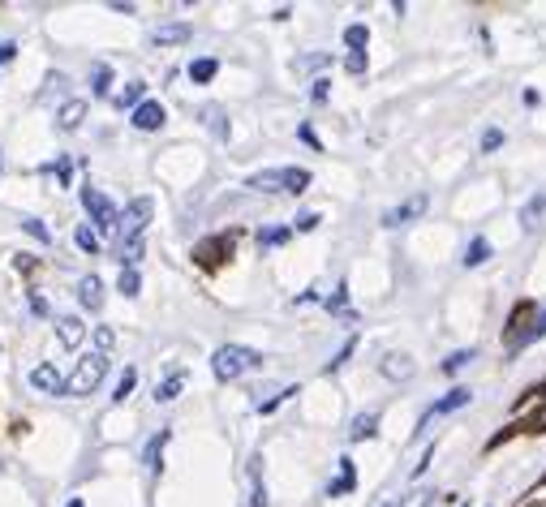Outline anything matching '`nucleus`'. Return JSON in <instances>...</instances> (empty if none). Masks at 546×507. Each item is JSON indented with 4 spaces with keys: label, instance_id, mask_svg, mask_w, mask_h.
<instances>
[{
    "label": "nucleus",
    "instance_id": "9",
    "mask_svg": "<svg viewBox=\"0 0 546 507\" xmlns=\"http://www.w3.org/2000/svg\"><path fill=\"white\" fill-rule=\"evenodd\" d=\"M78 301L86 310L104 306V280H99V275H82V280H78Z\"/></svg>",
    "mask_w": 546,
    "mask_h": 507
},
{
    "label": "nucleus",
    "instance_id": "44",
    "mask_svg": "<svg viewBox=\"0 0 546 507\" xmlns=\"http://www.w3.org/2000/svg\"><path fill=\"white\" fill-rule=\"evenodd\" d=\"M534 430H546V409H542V413L534 417Z\"/></svg>",
    "mask_w": 546,
    "mask_h": 507
},
{
    "label": "nucleus",
    "instance_id": "31",
    "mask_svg": "<svg viewBox=\"0 0 546 507\" xmlns=\"http://www.w3.org/2000/svg\"><path fill=\"white\" fill-rule=\"evenodd\" d=\"M134 383H138V370H125V374H121V383H117V391H112V400L121 404V400L129 396V391H134Z\"/></svg>",
    "mask_w": 546,
    "mask_h": 507
},
{
    "label": "nucleus",
    "instance_id": "28",
    "mask_svg": "<svg viewBox=\"0 0 546 507\" xmlns=\"http://www.w3.org/2000/svg\"><path fill=\"white\" fill-rule=\"evenodd\" d=\"M203 117H207V125H211L215 138H228V125H224V112H220V108H203Z\"/></svg>",
    "mask_w": 546,
    "mask_h": 507
},
{
    "label": "nucleus",
    "instance_id": "6",
    "mask_svg": "<svg viewBox=\"0 0 546 507\" xmlns=\"http://www.w3.org/2000/svg\"><path fill=\"white\" fill-rule=\"evenodd\" d=\"M469 400H473V391H469V387H452L448 396L435 400V404H430V409H426V417H422V430H426V422H435V417H448V413H456V409H465Z\"/></svg>",
    "mask_w": 546,
    "mask_h": 507
},
{
    "label": "nucleus",
    "instance_id": "34",
    "mask_svg": "<svg viewBox=\"0 0 546 507\" xmlns=\"http://www.w3.org/2000/svg\"><path fill=\"white\" fill-rule=\"evenodd\" d=\"M22 228H26V233H31L39 245H48V241H52V233H48V228H43L39 220H22Z\"/></svg>",
    "mask_w": 546,
    "mask_h": 507
},
{
    "label": "nucleus",
    "instance_id": "47",
    "mask_svg": "<svg viewBox=\"0 0 546 507\" xmlns=\"http://www.w3.org/2000/svg\"><path fill=\"white\" fill-rule=\"evenodd\" d=\"M0 164H5V159H0Z\"/></svg>",
    "mask_w": 546,
    "mask_h": 507
},
{
    "label": "nucleus",
    "instance_id": "1",
    "mask_svg": "<svg viewBox=\"0 0 546 507\" xmlns=\"http://www.w3.org/2000/svg\"><path fill=\"white\" fill-rule=\"evenodd\" d=\"M263 366V357H258L254 349H246V344H220V349L211 353V370H215V379L220 383H233L241 379V374H250Z\"/></svg>",
    "mask_w": 546,
    "mask_h": 507
},
{
    "label": "nucleus",
    "instance_id": "12",
    "mask_svg": "<svg viewBox=\"0 0 546 507\" xmlns=\"http://www.w3.org/2000/svg\"><path fill=\"white\" fill-rule=\"evenodd\" d=\"M534 340H546V310L534 318V327H525V331H516L512 336V353H521L525 344H534Z\"/></svg>",
    "mask_w": 546,
    "mask_h": 507
},
{
    "label": "nucleus",
    "instance_id": "7",
    "mask_svg": "<svg viewBox=\"0 0 546 507\" xmlns=\"http://www.w3.org/2000/svg\"><path fill=\"white\" fill-rule=\"evenodd\" d=\"M31 387L43 391V396H61L65 379H61V370H56V366H35L31 370Z\"/></svg>",
    "mask_w": 546,
    "mask_h": 507
},
{
    "label": "nucleus",
    "instance_id": "35",
    "mask_svg": "<svg viewBox=\"0 0 546 507\" xmlns=\"http://www.w3.org/2000/svg\"><path fill=\"white\" fill-rule=\"evenodd\" d=\"M250 477H254V499H250V507H267V486H263V477H258V469H250Z\"/></svg>",
    "mask_w": 546,
    "mask_h": 507
},
{
    "label": "nucleus",
    "instance_id": "46",
    "mask_svg": "<svg viewBox=\"0 0 546 507\" xmlns=\"http://www.w3.org/2000/svg\"><path fill=\"white\" fill-rule=\"evenodd\" d=\"M538 400H546V387H542V396H538Z\"/></svg>",
    "mask_w": 546,
    "mask_h": 507
},
{
    "label": "nucleus",
    "instance_id": "37",
    "mask_svg": "<svg viewBox=\"0 0 546 507\" xmlns=\"http://www.w3.org/2000/svg\"><path fill=\"white\" fill-rule=\"evenodd\" d=\"M344 69H349V74H366V52H349Z\"/></svg>",
    "mask_w": 546,
    "mask_h": 507
},
{
    "label": "nucleus",
    "instance_id": "33",
    "mask_svg": "<svg viewBox=\"0 0 546 507\" xmlns=\"http://www.w3.org/2000/svg\"><path fill=\"white\" fill-rule=\"evenodd\" d=\"M108 86H112V69L95 65V95H108Z\"/></svg>",
    "mask_w": 546,
    "mask_h": 507
},
{
    "label": "nucleus",
    "instance_id": "14",
    "mask_svg": "<svg viewBox=\"0 0 546 507\" xmlns=\"http://www.w3.org/2000/svg\"><path fill=\"white\" fill-rule=\"evenodd\" d=\"M383 374H387V379H409V374H413V361H409L405 353H387V357H383Z\"/></svg>",
    "mask_w": 546,
    "mask_h": 507
},
{
    "label": "nucleus",
    "instance_id": "23",
    "mask_svg": "<svg viewBox=\"0 0 546 507\" xmlns=\"http://www.w3.org/2000/svg\"><path fill=\"white\" fill-rule=\"evenodd\" d=\"M117 288L125 297H138V288H142V280H138V271L134 267H121V280H117Z\"/></svg>",
    "mask_w": 546,
    "mask_h": 507
},
{
    "label": "nucleus",
    "instance_id": "18",
    "mask_svg": "<svg viewBox=\"0 0 546 507\" xmlns=\"http://www.w3.org/2000/svg\"><path fill=\"white\" fill-rule=\"evenodd\" d=\"M486 258H491V241H486V237H473L469 250H465V267H482Z\"/></svg>",
    "mask_w": 546,
    "mask_h": 507
},
{
    "label": "nucleus",
    "instance_id": "8",
    "mask_svg": "<svg viewBox=\"0 0 546 507\" xmlns=\"http://www.w3.org/2000/svg\"><path fill=\"white\" fill-rule=\"evenodd\" d=\"M160 125H164V108L155 104V99H142V104L134 108V129H142V134H155Z\"/></svg>",
    "mask_w": 546,
    "mask_h": 507
},
{
    "label": "nucleus",
    "instance_id": "45",
    "mask_svg": "<svg viewBox=\"0 0 546 507\" xmlns=\"http://www.w3.org/2000/svg\"><path fill=\"white\" fill-rule=\"evenodd\" d=\"M69 507H82V499H69Z\"/></svg>",
    "mask_w": 546,
    "mask_h": 507
},
{
    "label": "nucleus",
    "instance_id": "13",
    "mask_svg": "<svg viewBox=\"0 0 546 507\" xmlns=\"http://www.w3.org/2000/svg\"><path fill=\"white\" fill-rule=\"evenodd\" d=\"M190 35H194L190 22H168V26H160V31H155L151 39H155V43H185Z\"/></svg>",
    "mask_w": 546,
    "mask_h": 507
},
{
    "label": "nucleus",
    "instance_id": "36",
    "mask_svg": "<svg viewBox=\"0 0 546 507\" xmlns=\"http://www.w3.org/2000/svg\"><path fill=\"white\" fill-rule=\"evenodd\" d=\"M504 147V134H499V129H486L482 134V151H499Z\"/></svg>",
    "mask_w": 546,
    "mask_h": 507
},
{
    "label": "nucleus",
    "instance_id": "29",
    "mask_svg": "<svg viewBox=\"0 0 546 507\" xmlns=\"http://www.w3.org/2000/svg\"><path fill=\"white\" fill-rule=\"evenodd\" d=\"M289 233H293V228H267V233H258V245H263V250H271V245L289 241Z\"/></svg>",
    "mask_w": 546,
    "mask_h": 507
},
{
    "label": "nucleus",
    "instance_id": "15",
    "mask_svg": "<svg viewBox=\"0 0 546 507\" xmlns=\"http://www.w3.org/2000/svg\"><path fill=\"white\" fill-rule=\"evenodd\" d=\"M181 387H185V370H172V374H168V379H164L160 387H155V400H160V404H168V400H177V396H181Z\"/></svg>",
    "mask_w": 546,
    "mask_h": 507
},
{
    "label": "nucleus",
    "instance_id": "17",
    "mask_svg": "<svg viewBox=\"0 0 546 507\" xmlns=\"http://www.w3.org/2000/svg\"><path fill=\"white\" fill-rule=\"evenodd\" d=\"M375 426H379V413H362L353 422V430H349V439L353 443H362V439H375Z\"/></svg>",
    "mask_w": 546,
    "mask_h": 507
},
{
    "label": "nucleus",
    "instance_id": "19",
    "mask_svg": "<svg viewBox=\"0 0 546 507\" xmlns=\"http://www.w3.org/2000/svg\"><path fill=\"white\" fill-rule=\"evenodd\" d=\"M82 117H86V104H82V99H69V104L61 108V117H56V121H61V129H78Z\"/></svg>",
    "mask_w": 546,
    "mask_h": 507
},
{
    "label": "nucleus",
    "instance_id": "20",
    "mask_svg": "<svg viewBox=\"0 0 546 507\" xmlns=\"http://www.w3.org/2000/svg\"><path fill=\"white\" fill-rule=\"evenodd\" d=\"M349 490H353V460H340V477L327 486V495L336 499V495H349Z\"/></svg>",
    "mask_w": 546,
    "mask_h": 507
},
{
    "label": "nucleus",
    "instance_id": "26",
    "mask_svg": "<svg viewBox=\"0 0 546 507\" xmlns=\"http://www.w3.org/2000/svg\"><path fill=\"white\" fill-rule=\"evenodd\" d=\"M542 211H546V198H542V194H538V198H529V202H525V211H521V224H525V228H534V220H538Z\"/></svg>",
    "mask_w": 546,
    "mask_h": 507
},
{
    "label": "nucleus",
    "instance_id": "40",
    "mask_svg": "<svg viewBox=\"0 0 546 507\" xmlns=\"http://www.w3.org/2000/svg\"><path fill=\"white\" fill-rule=\"evenodd\" d=\"M327 91H332V82H327V78H319V82H314V91H310V99H314V104H323V99H327Z\"/></svg>",
    "mask_w": 546,
    "mask_h": 507
},
{
    "label": "nucleus",
    "instance_id": "43",
    "mask_svg": "<svg viewBox=\"0 0 546 507\" xmlns=\"http://www.w3.org/2000/svg\"><path fill=\"white\" fill-rule=\"evenodd\" d=\"M31 310H35V314H48V301H43V297L35 293V297H31Z\"/></svg>",
    "mask_w": 546,
    "mask_h": 507
},
{
    "label": "nucleus",
    "instance_id": "27",
    "mask_svg": "<svg viewBox=\"0 0 546 507\" xmlns=\"http://www.w3.org/2000/svg\"><path fill=\"white\" fill-rule=\"evenodd\" d=\"M74 241H78V250H86V254H95L99 250V233H95V228H78V233H74Z\"/></svg>",
    "mask_w": 546,
    "mask_h": 507
},
{
    "label": "nucleus",
    "instance_id": "21",
    "mask_svg": "<svg viewBox=\"0 0 546 507\" xmlns=\"http://www.w3.org/2000/svg\"><path fill=\"white\" fill-rule=\"evenodd\" d=\"M164 443H168V430H160V434H155V439L147 443V456H142V460H147V469H151V473H160V456H164Z\"/></svg>",
    "mask_w": 546,
    "mask_h": 507
},
{
    "label": "nucleus",
    "instance_id": "3",
    "mask_svg": "<svg viewBox=\"0 0 546 507\" xmlns=\"http://www.w3.org/2000/svg\"><path fill=\"white\" fill-rule=\"evenodd\" d=\"M104 374H108V357L104 353H86L74 366V374L65 379V391L69 396H91V391L104 383Z\"/></svg>",
    "mask_w": 546,
    "mask_h": 507
},
{
    "label": "nucleus",
    "instance_id": "11",
    "mask_svg": "<svg viewBox=\"0 0 546 507\" xmlns=\"http://www.w3.org/2000/svg\"><path fill=\"white\" fill-rule=\"evenodd\" d=\"M82 336H86V327H82V318H74V314H65L61 323H56V340L65 344V349H78L82 344Z\"/></svg>",
    "mask_w": 546,
    "mask_h": 507
},
{
    "label": "nucleus",
    "instance_id": "30",
    "mask_svg": "<svg viewBox=\"0 0 546 507\" xmlns=\"http://www.w3.org/2000/svg\"><path fill=\"white\" fill-rule=\"evenodd\" d=\"M430 499H435L430 490H409V495L400 499V503H392V507H430Z\"/></svg>",
    "mask_w": 546,
    "mask_h": 507
},
{
    "label": "nucleus",
    "instance_id": "24",
    "mask_svg": "<svg viewBox=\"0 0 546 507\" xmlns=\"http://www.w3.org/2000/svg\"><path fill=\"white\" fill-rule=\"evenodd\" d=\"M344 43H349L353 52H366V43H370V31H366V26H349V31H344Z\"/></svg>",
    "mask_w": 546,
    "mask_h": 507
},
{
    "label": "nucleus",
    "instance_id": "25",
    "mask_svg": "<svg viewBox=\"0 0 546 507\" xmlns=\"http://www.w3.org/2000/svg\"><path fill=\"white\" fill-rule=\"evenodd\" d=\"M138 104H142V82H129L117 95V108H138Z\"/></svg>",
    "mask_w": 546,
    "mask_h": 507
},
{
    "label": "nucleus",
    "instance_id": "22",
    "mask_svg": "<svg viewBox=\"0 0 546 507\" xmlns=\"http://www.w3.org/2000/svg\"><path fill=\"white\" fill-rule=\"evenodd\" d=\"M215 74H220V65H215L211 56H203V61H194V65H190V78H194V82H211Z\"/></svg>",
    "mask_w": 546,
    "mask_h": 507
},
{
    "label": "nucleus",
    "instance_id": "39",
    "mask_svg": "<svg viewBox=\"0 0 546 507\" xmlns=\"http://www.w3.org/2000/svg\"><path fill=\"white\" fill-rule=\"evenodd\" d=\"M95 344H99V353L112 349V344H117V336H112V327H99V331H95Z\"/></svg>",
    "mask_w": 546,
    "mask_h": 507
},
{
    "label": "nucleus",
    "instance_id": "2",
    "mask_svg": "<svg viewBox=\"0 0 546 507\" xmlns=\"http://www.w3.org/2000/svg\"><path fill=\"white\" fill-rule=\"evenodd\" d=\"M250 190H263V194H301L310 185V172L306 168H267V172H254L246 181Z\"/></svg>",
    "mask_w": 546,
    "mask_h": 507
},
{
    "label": "nucleus",
    "instance_id": "32",
    "mask_svg": "<svg viewBox=\"0 0 546 507\" xmlns=\"http://www.w3.org/2000/svg\"><path fill=\"white\" fill-rule=\"evenodd\" d=\"M469 361H473V349H469V353H465V349H461V353H452L448 361H443V374H456V370H465Z\"/></svg>",
    "mask_w": 546,
    "mask_h": 507
},
{
    "label": "nucleus",
    "instance_id": "41",
    "mask_svg": "<svg viewBox=\"0 0 546 507\" xmlns=\"http://www.w3.org/2000/svg\"><path fill=\"white\" fill-rule=\"evenodd\" d=\"M18 56V43H0V65H9Z\"/></svg>",
    "mask_w": 546,
    "mask_h": 507
},
{
    "label": "nucleus",
    "instance_id": "5",
    "mask_svg": "<svg viewBox=\"0 0 546 507\" xmlns=\"http://www.w3.org/2000/svg\"><path fill=\"white\" fill-rule=\"evenodd\" d=\"M151 211H155V202H151V198H134V202H129V207H125L121 224H117V237H121V241H129V237H142V228H147Z\"/></svg>",
    "mask_w": 546,
    "mask_h": 507
},
{
    "label": "nucleus",
    "instance_id": "38",
    "mask_svg": "<svg viewBox=\"0 0 546 507\" xmlns=\"http://www.w3.org/2000/svg\"><path fill=\"white\" fill-rule=\"evenodd\" d=\"M293 228H297V233H314V228H319V215H301V220H293Z\"/></svg>",
    "mask_w": 546,
    "mask_h": 507
},
{
    "label": "nucleus",
    "instance_id": "10",
    "mask_svg": "<svg viewBox=\"0 0 546 507\" xmlns=\"http://www.w3.org/2000/svg\"><path fill=\"white\" fill-rule=\"evenodd\" d=\"M422 211H426V198L418 194V198H409V202H400V207L387 211V215H383V224H387V228H400L405 220H413V215H422Z\"/></svg>",
    "mask_w": 546,
    "mask_h": 507
},
{
    "label": "nucleus",
    "instance_id": "4",
    "mask_svg": "<svg viewBox=\"0 0 546 507\" xmlns=\"http://www.w3.org/2000/svg\"><path fill=\"white\" fill-rule=\"evenodd\" d=\"M82 207H86V215H91V220H95L99 233H117L121 211L112 207V202H108L104 194H99V190H91V185H86V190H82Z\"/></svg>",
    "mask_w": 546,
    "mask_h": 507
},
{
    "label": "nucleus",
    "instance_id": "16",
    "mask_svg": "<svg viewBox=\"0 0 546 507\" xmlns=\"http://www.w3.org/2000/svg\"><path fill=\"white\" fill-rule=\"evenodd\" d=\"M142 254H147V241H142V237L121 241V267H138V263H142Z\"/></svg>",
    "mask_w": 546,
    "mask_h": 507
},
{
    "label": "nucleus",
    "instance_id": "42",
    "mask_svg": "<svg viewBox=\"0 0 546 507\" xmlns=\"http://www.w3.org/2000/svg\"><path fill=\"white\" fill-rule=\"evenodd\" d=\"M327 310H344V284L336 288V297H332V301H327Z\"/></svg>",
    "mask_w": 546,
    "mask_h": 507
}]
</instances>
